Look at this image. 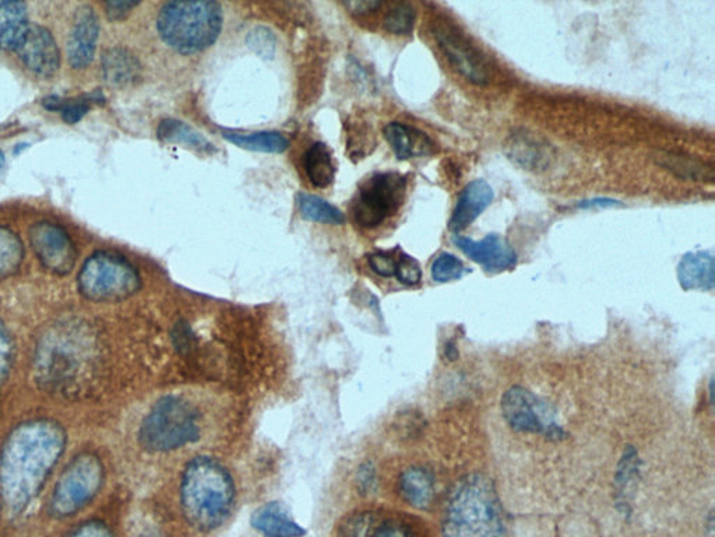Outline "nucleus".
<instances>
[{
	"mask_svg": "<svg viewBox=\"0 0 715 537\" xmlns=\"http://www.w3.org/2000/svg\"><path fill=\"white\" fill-rule=\"evenodd\" d=\"M297 203L299 212L309 222L333 224V226H339L345 222L343 213L337 207L318 196L299 193Z\"/></svg>",
	"mask_w": 715,
	"mask_h": 537,
	"instance_id": "c85d7f7f",
	"label": "nucleus"
},
{
	"mask_svg": "<svg viewBox=\"0 0 715 537\" xmlns=\"http://www.w3.org/2000/svg\"><path fill=\"white\" fill-rule=\"evenodd\" d=\"M372 537H417L412 526L400 521H388L374 529Z\"/></svg>",
	"mask_w": 715,
	"mask_h": 537,
	"instance_id": "4c0bfd02",
	"label": "nucleus"
},
{
	"mask_svg": "<svg viewBox=\"0 0 715 537\" xmlns=\"http://www.w3.org/2000/svg\"><path fill=\"white\" fill-rule=\"evenodd\" d=\"M464 275V265L458 258L450 255V253H442L432 265V277L434 282L448 283L458 281Z\"/></svg>",
	"mask_w": 715,
	"mask_h": 537,
	"instance_id": "2f4dec72",
	"label": "nucleus"
},
{
	"mask_svg": "<svg viewBox=\"0 0 715 537\" xmlns=\"http://www.w3.org/2000/svg\"><path fill=\"white\" fill-rule=\"evenodd\" d=\"M502 411L508 425L520 432L551 434L557 429L544 403L524 387L514 386L503 395Z\"/></svg>",
	"mask_w": 715,
	"mask_h": 537,
	"instance_id": "f8f14e48",
	"label": "nucleus"
},
{
	"mask_svg": "<svg viewBox=\"0 0 715 537\" xmlns=\"http://www.w3.org/2000/svg\"><path fill=\"white\" fill-rule=\"evenodd\" d=\"M250 525L266 537H302L305 530L279 502H269L254 511Z\"/></svg>",
	"mask_w": 715,
	"mask_h": 537,
	"instance_id": "a211bd4d",
	"label": "nucleus"
},
{
	"mask_svg": "<svg viewBox=\"0 0 715 537\" xmlns=\"http://www.w3.org/2000/svg\"><path fill=\"white\" fill-rule=\"evenodd\" d=\"M374 518L371 512L349 515L339 525L337 537H372Z\"/></svg>",
	"mask_w": 715,
	"mask_h": 537,
	"instance_id": "473e14b6",
	"label": "nucleus"
},
{
	"mask_svg": "<svg viewBox=\"0 0 715 537\" xmlns=\"http://www.w3.org/2000/svg\"><path fill=\"white\" fill-rule=\"evenodd\" d=\"M67 432L57 421L38 419L20 425L0 451V499L20 514L37 499L67 446Z\"/></svg>",
	"mask_w": 715,
	"mask_h": 537,
	"instance_id": "f257e3e1",
	"label": "nucleus"
},
{
	"mask_svg": "<svg viewBox=\"0 0 715 537\" xmlns=\"http://www.w3.org/2000/svg\"><path fill=\"white\" fill-rule=\"evenodd\" d=\"M380 7H382V3L378 2V0H358V2L345 3V8L354 14H369L377 12Z\"/></svg>",
	"mask_w": 715,
	"mask_h": 537,
	"instance_id": "37998d69",
	"label": "nucleus"
},
{
	"mask_svg": "<svg viewBox=\"0 0 715 537\" xmlns=\"http://www.w3.org/2000/svg\"><path fill=\"white\" fill-rule=\"evenodd\" d=\"M4 164H7V160H4V154L0 152V174H2Z\"/></svg>",
	"mask_w": 715,
	"mask_h": 537,
	"instance_id": "a18cd8bd",
	"label": "nucleus"
},
{
	"mask_svg": "<svg viewBox=\"0 0 715 537\" xmlns=\"http://www.w3.org/2000/svg\"><path fill=\"white\" fill-rule=\"evenodd\" d=\"M453 242L469 260L481 265L487 272H503L516 265V252L502 237L488 236L482 241H474L456 236Z\"/></svg>",
	"mask_w": 715,
	"mask_h": 537,
	"instance_id": "4468645a",
	"label": "nucleus"
},
{
	"mask_svg": "<svg viewBox=\"0 0 715 537\" xmlns=\"http://www.w3.org/2000/svg\"><path fill=\"white\" fill-rule=\"evenodd\" d=\"M193 333L187 322H179L175 326L174 343L178 350L187 351L192 346Z\"/></svg>",
	"mask_w": 715,
	"mask_h": 537,
	"instance_id": "79ce46f5",
	"label": "nucleus"
},
{
	"mask_svg": "<svg viewBox=\"0 0 715 537\" xmlns=\"http://www.w3.org/2000/svg\"><path fill=\"white\" fill-rule=\"evenodd\" d=\"M29 242L45 271L53 275H68L76 265V247L67 230L57 223H35L29 228Z\"/></svg>",
	"mask_w": 715,
	"mask_h": 537,
	"instance_id": "9d476101",
	"label": "nucleus"
},
{
	"mask_svg": "<svg viewBox=\"0 0 715 537\" xmlns=\"http://www.w3.org/2000/svg\"><path fill=\"white\" fill-rule=\"evenodd\" d=\"M384 138H386L390 146H392L398 160L427 156L433 148V143L427 134L400 122L389 123L384 128Z\"/></svg>",
	"mask_w": 715,
	"mask_h": 537,
	"instance_id": "6ab92c4d",
	"label": "nucleus"
},
{
	"mask_svg": "<svg viewBox=\"0 0 715 537\" xmlns=\"http://www.w3.org/2000/svg\"><path fill=\"white\" fill-rule=\"evenodd\" d=\"M64 537H114L111 529L102 521H87L76 526Z\"/></svg>",
	"mask_w": 715,
	"mask_h": 537,
	"instance_id": "e433bc0d",
	"label": "nucleus"
},
{
	"mask_svg": "<svg viewBox=\"0 0 715 537\" xmlns=\"http://www.w3.org/2000/svg\"><path fill=\"white\" fill-rule=\"evenodd\" d=\"M442 537H508L491 480L468 475L454 486L444 511Z\"/></svg>",
	"mask_w": 715,
	"mask_h": 537,
	"instance_id": "20e7f679",
	"label": "nucleus"
},
{
	"mask_svg": "<svg viewBox=\"0 0 715 537\" xmlns=\"http://www.w3.org/2000/svg\"><path fill=\"white\" fill-rule=\"evenodd\" d=\"M104 465L92 452L80 454L67 466L55 485L49 512L55 518H69L86 509L104 485Z\"/></svg>",
	"mask_w": 715,
	"mask_h": 537,
	"instance_id": "6e6552de",
	"label": "nucleus"
},
{
	"mask_svg": "<svg viewBox=\"0 0 715 537\" xmlns=\"http://www.w3.org/2000/svg\"><path fill=\"white\" fill-rule=\"evenodd\" d=\"M679 283L684 290H712L714 287V258L708 252H690L678 267Z\"/></svg>",
	"mask_w": 715,
	"mask_h": 537,
	"instance_id": "412c9836",
	"label": "nucleus"
},
{
	"mask_svg": "<svg viewBox=\"0 0 715 537\" xmlns=\"http://www.w3.org/2000/svg\"><path fill=\"white\" fill-rule=\"evenodd\" d=\"M415 23V10L412 4L402 3L390 10L384 17V27L393 34H409L413 32Z\"/></svg>",
	"mask_w": 715,
	"mask_h": 537,
	"instance_id": "7c9ffc66",
	"label": "nucleus"
},
{
	"mask_svg": "<svg viewBox=\"0 0 715 537\" xmlns=\"http://www.w3.org/2000/svg\"><path fill=\"white\" fill-rule=\"evenodd\" d=\"M305 170L313 187L327 188L332 186L336 177L332 152L324 143H314L305 154Z\"/></svg>",
	"mask_w": 715,
	"mask_h": 537,
	"instance_id": "5701e85b",
	"label": "nucleus"
},
{
	"mask_svg": "<svg viewBox=\"0 0 715 537\" xmlns=\"http://www.w3.org/2000/svg\"><path fill=\"white\" fill-rule=\"evenodd\" d=\"M658 162L669 171L678 174L679 177L692 179V181H713L712 168L694 162L693 158L667 153L662 154Z\"/></svg>",
	"mask_w": 715,
	"mask_h": 537,
	"instance_id": "c756f323",
	"label": "nucleus"
},
{
	"mask_svg": "<svg viewBox=\"0 0 715 537\" xmlns=\"http://www.w3.org/2000/svg\"><path fill=\"white\" fill-rule=\"evenodd\" d=\"M398 490L405 502L417 510L431 509L434 499L433 477L419 466L408 467L400 476Z\"/></svg>",
	"mask_w": 715,
	"mask_h": 537,
	"instance_id": "aec40b11",
	"label": "nucleus"
},
{
	"mask_svg": "<svg viewBox=\"0 0 715 537\" xmlns=\"http://www.w3.org/2000/svg\"><path fill=\"white\" fill-rule=\"evenodd\" d=\"M234 502L235 485L227 467L208 456L189 462L181 480V506L194 529H217L228 520Z\"/></svg>",
	"mask_w": 715,
	"mask_h": 537,
	"instance_id": "f03ea898",
	"label": "nucleus"
},
{
	"mask_svg": "<svg viewBox=\"0 0 715 537\" xmlns=\"http://www.w3.org/2000/svg\"><path fill=\"white\" fill-rule=\"evenodd\" d=\"M512 153H509L514 160L522 163L524 167L537 168L543 166L549 158L547 144H541L537 139L529 136V133L513 134L512 143L509 144Z\"/></svg>",
	"mask_w": 715,
	"mask_h": 537,
	"instance_id": "bb28decb",
	"label": "nucleus"
},
{
	"mask_svg": "<svg viewBox=\"0 0 715 537\" xmlns=\"http://www.w3.org/2000/svg\"><path fill=\"white\" fill-rule=\"evenodd\" d=\"M200 439V417L192 403L168 395L154 403L139 429V442L148 452H171Z\"/></svg>",
	"mask_w": 715,
	"mask_h": 537,
	"instance_id": "423d86ee",
	"label": "nucleus"
},
{
	"mask_svg": "<svg viewBox=\"0 0 715 537\" xmlns=\"http://www.w3.org/2000/svg\"><path fill=\"white\" fill-rule=\"evenodd\" d=\"M158 138L163 142L183 144L184 147L193 148L196 152H216L213 144L202 133L194 131L188 123L177 121V119H164L158 127Z\"/></svg>",
	"mask_w": 715,
	"mask_h": 537,
	"instance_id": "b1692460",
	"label": "nucleus"
},
{
	"mask_svg": "<svg viewBox=\"0 0 715 537\" xmlns=\"http://www.w3.org/2000/svg\"><path fill=\"white\" fill-rule=\"evenodd\" d=\"M369 266L374 273L382 277H392L396 275L397 261L393 260L388 253L378 252L369 256Z\"/></svg>",
	"mask_w": 715,
	"mask_h": 537,
	"instance_id": "58836bf2",
	"label": "nucleus"
},
{
	"mask_svg": "<svg viewBox=\"0 0 715 537\" xmlns=\"http://www.w3.org/2000/svg\"><path fill=\"white\" fill-rule=\"evenodd\" d=\"M142 287L138 268L119 253L98 251L87 258L78 276L80 295L93 302H118Z\"/></svg>",
	"mask_w": 715,
	"mask_h": 537,
	"instance_id": "0eeeda50",
	"label": "nucleus"
},
{
	"mask_svg": "<svg viewBox=\"0 0 715 537\" xmlns=\"http://www.w3.org/2000/svg\"><path fill=\"white\" fill-rule=\"evenodd\" d=\"M613 206L617 205V201H608V199H597V201H589L580 203V207H589V206Z\"/></svg>",
	"mask_w": 715,
	"mask_h": 537,
	"instance_id": "c03bdc74",
	"label": "nucleus"
},
{
	"mask_svg": "<svg viewBox=\"0 0 715 537\" xmlns=\"http://www.w3.org/2000/svg\"><path fill=\"white\" fill-rule=\"evenodd\" d=\"M228 142L237 144L238 147L260 153H284L289 146L287 139L278 132L258 133H224Z\"/></svg>",
	"mask_w": 715,
	"mask_h": 537,
	"instance_id": "393cba45",
	"label": "nucleus"
},
{
	"mask_svg": "<svg viewBox=\"0 0 715 537\" xmlns=\"http://www.w3.org/2000/svg\"><path fill=\"white\" fill-rule=\"evenodd\" d=\"M29 27L26 3L0 0V52H17Z\"/></svg>",
	"mask_w": 715,
	"mask_h": 537,
	"instance_id": "f3484780",
	"label": "nucleus"
},
{
	"mask_svg": "<svg viewBox=\"0 0 715 537\" xmlns=\"http://www.w3.org/2000/svg\"><path fill=\"white\" fill-rule=\"evenodd\" d=\"M19 58L29 71L43 77H52L61 67L57 41L47 28L32 26L17 49Z\"/></svg>",
	"mask_w": 715,
	"mask_h": 537,
	"instance_id": "ddd939ff",
	"label": "nucleus"
},
{
	"mask_svg": "<svg viewBox=\"0 0 715 537\" xmlns=\"http://www.w3.org/2000/svg\"><path fill=\"white\" fill-rule=\"evenodd\" d=\"M223 8L212 0L169 2L159 10V37L181 55L204 51L217 41L223 29Z\"/></svg>",
	"mask_w": 715,
	"mask_h": 537,
	"instance_id": "39448f33",
	"label": "nucleus"
},
{
	"mask_svg": "<svg viewBox=\"0 0 715 537\" xmlns=\"http://www.w3.org/2000/svg\"><path fill=\"white\" fill-rule=\"evenodd\" d=\"M140 63L133 53L123 48L109 49L104 53L103 73L105 81L115 86H127L140 77Z\"/></svg>",
	"mask_w": 715,
	"mask_h": 537,
	"instance_id": "4be33fe9",
	"label": "nucleus"
},
{
	"mask_svg": "<svg viewBox=\"0 0 715 537\" xmlns=\"http://www.w3.org/2000/svg\"><path fill=\"white\" fill-rule=\"evenodd\" d=\"M95 346L83 327L63 325L44 336L35 356V374L47 390L73 392L93 370Z\"/></svg>",
	"mask_w": 715,
	"mask_h": 537,
	"instance_id": "7ed1b4c3",
	"label": "nucleus"
},
{
	"mask_svg": "<svg viewBox=\"0 0 715 537\" xmlns=\"http://www.w3.org/2000/svg\"><path fill=\"white\" fill-rule=\"evenodd\" d=\"M433 34L450 63L468 82L477 86H485L491 82L487 59L456 27L449 23H438Z\"/></svg>",
	"mask_w": 715,
	"mask_h": 537,
	"instance_id": "9b49d317",
	"label": "nucleus"
},
{
	"mask_svg": "<svg viewBox=\"0 0 715 537\" xmlns=\"http://www.w3.org/2000/svg\"><path fill=\"white\" fill-rule=\"evenodd\" d=\"M248 44L250 48L263 55V57H272L274 49H276V41H274L272 33L266 28L253 29L248 38Z\"/></svg>",
	"mask_w": 715,
	"mask_h": 537,
	"instance_id": "c9c22d12",
	"label": "nucleus"
},
{
	"mask_svg": "<svg viewBox=\"0 0 715 537\" xmlns=\"http://www.w3.org/2000/svg\"><path fill=\"white\" fill-rule=\"evenodd\" d=\"M405 178L398 174H379L365 183L353 206L355 222L364 228L378 227L402 206Z\"/></svg>",
	"mask_w": 715,
	"mask_h": 537,
	"instance_id": "1a4fd4ad",
	"label": "nucleus"
},
{
	"mask_svg": "<svg viewBox=\"0 0 715 537\" xmlns=\"http://www.w3.org/2000/svg\"><path fill=\"white\" fill-rule=\"evenodd\" d=\"M102 98L98 93H94L92 96L68 99L49 97L44 99V107L49 109V111L61 112L63 121L69 123V126H74V123L82 121L84 116H87L92 104L102 103Z\"/></svg>",
	"mask_w": 715,
	"mask_h": 537,
	"instance_id": "cd10ccee",
	"label": "nucleus"
},
{
	"mask_svg": "<svg viewBox=\"0 0 715 537\" xmlns=\"http://www.w3.org/2000/svg\"><path fill=\"white\" fill-rule=\"evenodd\" d=\"M23 260V242L17 234L0 226V282L16 275Z\"/></svg>",
	"mask_w": 715,
	"mask_h": 537,
	"instance_id": "a878e982",
	"label": "nucleus"
},
{
	"mask_svg": "<svg viewBox=\"0 0 715 537\" xmlns=\"http://www.w3.org/2000/svg\"><path fill=\"white\" fill-rule=\"evenodd\" d=\"M14 347L8 327L0 320V387L7 382L12 368Z\"/></svg>",
	"mask_w": 715,
	"mask_h": 537,
	"instance_id": "72a5a7b5",
	"label": "nucleus"
},
{
	"mask_svg": "<svg viewBox=\"0 0 715 537\" xmlns=\"http://www.w3.org/2000/svg\"><path fill=\"white\" fill-rule=\"evenodd\" d=\"M139 2H130V0H112V2L105 3L108 17L111 20H123L136 7Z\"/></svg>",
	"mask_w": 715,
	"mask_h": 537,
	"instance_id": "a19ab883",
	"label": "nucleus"
},
{
	"mask_svg": "<svg viewBox=\"0 0 715 537\" xmlns=\"http://www.w3.org/2000/svg\"><path fill=\"white\" fill-rule=\"evenodd\" d=\"M99 36L97 14L88 7L78 10L68 43L70 67L82 71L93 62Z\"/></svg>",
	"mask_w": 715,
	"mask_h": 537,
	"instance_id": "2eb2a0df",
	"label": "nucleus"
},
{
	"mask_svg": "<svg viewBox=\"0 0 715 537\" xmlns=\"http://www.w3.org/2000/svg\"><path fill=\"white\" fill-rule=\"evenodd\" d=\"M493 189L482 179L468 183L457 201L449 228L453 232L466 230L481 213L493 202Z\"/></svg>",
	"mask_w": 715,
	"mask_h": 537,
	"instance_id": "dca6fc26",
	"label": "nucleus"
},
{
	"mask_svg": "<svg viewBox=\"0 0 715 537\" xmlns=\"http://www.w3.org/2000/svg\"><path fill=\"white\" fill-rule=\"evenodd\" d=\"M357 485L361 494H371L374 487H377V470L371 464H365L359 467L357 476Z\"/></svg>",
	"mask_w": 715,
	"mask_h": 537,
	"instance_id": "ea45409f",
	"label": "nucleus"
},
{
	"mask_svg": "<svg viewBox=\"0 0 715 537\" xmlns=\"http://www.w3.org/2000/svg\"><path fill=\"white\" fill-rule=\"evenodd\" d=\"M400 283L405 286H415L421 282L422 271L418 261L408 255H402L397 261L396 275Z\"/></svg>",
	"mask_w": 715,
	"mask_h": 537,
	"instance_id": "f704fd0d",
	"label": "nucleus"
}]
</instances>
